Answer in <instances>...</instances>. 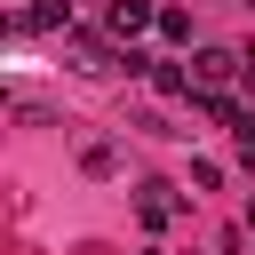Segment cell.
<instances>
[{
    "label": "cell",
    "instance_id": "6da1fadb",
    "mask_svg": "<svg viewBox=\"0 0 255 255\" xmlns=\"http://www.w3.org/2000/svg\"><path fill=\"white\" fill-rule=\"evenodd\" d=\"M231 72H247V56H231V48H199V56H191V96H223Z\"/></svg>",
    "mask_w": 255,
    "mask_h": 255
},
{
    "label": "cell",
    "instance_id": "7a4b0ae2",
    "mask_svg": "<svg viewBox=\"0 0 255 255\" xmlns=\"http://www.w3.org/2000/svg\"><path fill=\"white\" fill-rule=\"evenodd\" d=\"M175 215H183L175 183H135V223H143V231H167Z\"/></svg>",
    "mask_w": 255,
    "mask_h": 255
},
{
    "label": "cell",
    "instance_id": "3957f363",
    "mask_svg": "<svg viewBox=\"0 0 255 255\" xmlns=\"http://www.w3.org/2000/svg\"><path fill=\"white\" fill-rule=\"evenodd\" d=\"M143 24H159V16L143 8V0H112V8H104V32H112V40H135Z\"/></svg>",
    "mask_w": 255,
    "mask_h": 255
},
{
    "label": "cell",
    "instance_id": "277c9868",
    "mask_svg": "<svg viewBox=\"0 0 255 255\" xmlns=\"http://www.w3.org/2000/svg\"><path fill=\"white\" fill-rule=\"evenodd\" d=\"M16 32H72V0H32L16 16Z\"/></svg>",
    "mask_w": 255,
    "mask_h": 255
},
{
    "label": "cell",
    "instance_id": "5b68a950",
    "mask_svg": "<svg viewBox=\"0 0 255 255\" xmlns=\"http://www.w3.org/2000/svg\"><path fill=\"white\" fill-rule=\"evenodd\" d=\"M72 64H80V72H112V48H104V40H72Z\"/></svg>",
    "mask_w": 255,
    "mask_h": 255
},
{
    "label": "cell",
    "instance_id": "8992f818",
    "mask_svg": "<svg viewBox=\"0 0 255 255\" xmlns=\"http://www.w3.org/2000/svg\"><path fill=\"white\" fill-rule=\"evenodd\" d=\"M80 167H88V175H112V167H120V151H112V143H88V151H80Z\"/></svg>",
    "mask_w": 255,
    "mask_h": 255
},
{
    "label": "cell",
    "instance_id": "52a82bcc",
    "mask_svg": "<svg viewBox=\"0 0 255 255\" xmlns=\"http://www.w3.org/2000/svg\"><path fill=\"white\" fill-rule=\"evenodd\" d=\"M159 40H191V16L183 8H159Z\"/></svg>",
    "mask_w": 255,
    "mask_h": 255
},
{
    "label": "cell",
    "instance_id": "ba28073f",
    "mask_svg": "<svg viewBox=\"0 0 255 255\" xmlns=\"http://www.w3.org/2000/svg\"><path fill=\"white\" fill-rule=\"evenodd\" d=\"M247 231H255V199H247Z\"/></svg>",
    "mask_w": 255,
    "mask_h": 255
},
{
    "label": "cell",
    "instance_id": "9c48e42d",
    "mask_svg": "<svg viewBox=\"0 0 255 255\" xmlns=\"http://www.w3.org/2000/svg\"><path fill=\"white\" fill-rule=\"evenodd\" d=\"M143 255H159V247H143Z\"/></svg>",
    "mask_w": 255,
    "mask_h": 255
},
{
    "label": "cell",
    "instance_id": "30bf717a",
    "mask_svg": "<svg viewBox=\"0 0 255 255\" xmlns=\"http://www.w3.org/2000/svg\"><path fill=\"white\" fill-rule=\"evenodd\" d=\"M247 8H255V0H247Z\"/></svg>",
    "mask_w": 255,
    "mask_h": 255
}]
</instances>
